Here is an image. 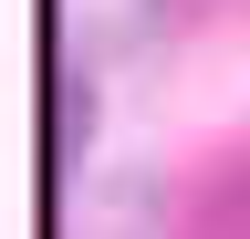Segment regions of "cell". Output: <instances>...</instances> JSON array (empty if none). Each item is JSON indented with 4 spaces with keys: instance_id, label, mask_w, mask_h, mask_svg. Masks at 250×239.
<instances>
[{
    "instance_id": "obj_1",
    "label": "cell",
    "mask_w": 250,
    "mask_h": 239,
    "mask_svg": "<svg viewBox=\"0 0 250 239\" xmlns=\"http://www.w3.org/2000/svg\"><path fill=\"white\" fill-rule=\"evenodd\" d=\"M188 239H250V156L208 177V198L188 208Z\"/></svg>"
}]
</instances>
